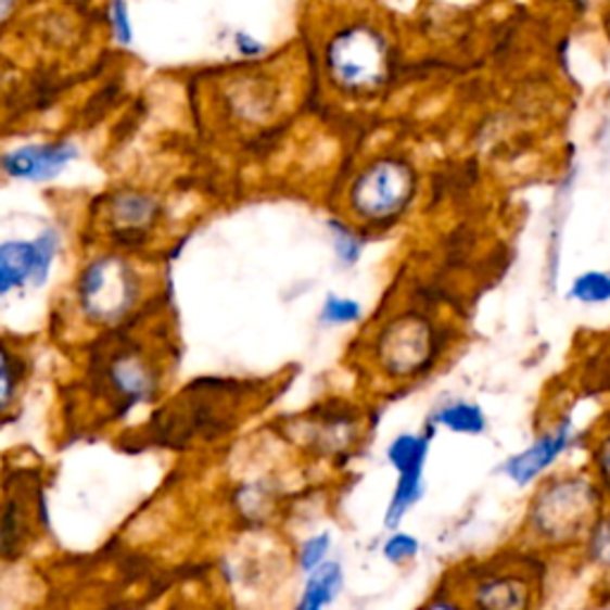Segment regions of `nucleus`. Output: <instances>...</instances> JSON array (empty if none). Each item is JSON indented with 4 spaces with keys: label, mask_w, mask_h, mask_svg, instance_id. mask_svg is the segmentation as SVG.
<instances>
[{
    "label": "nucleus",
    "mask_w": 610,
    "mask_h": 610,
    "mask_svg": "<svg viewBox=\"0 0 610 610\" xmlns=\"http://www.w3.org/2000/svg\"><path fill=\"white\" fill-rule=\"evenodd\" d=\"M568 298L580 305H603L610 303V272L606 270H587L575 277Z\"/></svg>",
    "instance_id": "14"
},
{
    "label": "nucleus",
    "mask_w": 610,
    "mask_h": 610,
    "mask_svg": "<svg viewBox=\"0 0 610 610\" xmlns=\"http://www.w3.org/2000/svg\"><path fill=\"white\" fill-rule=\"evenodd\" d=\"M75 157L77 151L69 143H36L8 153L0 165L10 177L39 181L60 175Z\"/></svg>",
    "instance_id": "10"
},
{
    "label": "nucleus",
    "mask_w": 610,
    "mask_h": 610,
    "mask_svg": "<svg viewBox=\"0 0 610 610\" xmlns=\"http://www.w3.org/2000/svg\"><path fill=\"white\" fill-rule=\"evenodd\" d=\"M606 492L587 472L546 474L536 482L522 522V542L534 551H568L582 546L606 510Z\"/></svg>",
    "instance_id": "1"
},
{
    "label": "nucleus",
    "mask_w": 610,
    "mask_h": 610,
    "mask_svg": "<svg viewBox=\"0 0 610 610\" xmlns=\"http://www.w3.org/2000/svg\"><path fill=\"white\" fill-rule=\"evenodd\" d=\"M329 77L341 91L363 96L382 87L392 67L386 36L368 22L346 24L332 34L325 48Z\"/></svg>",
    "instance_id": "3"
},
{
    "label": "nucleus",
    "mask_w": 610,
    "mask_h": 610,
    "mask_svg": "<svg viewBox=\"0 0 610 610\" xmlns=\"http://www.w3.org/2000/svg\"><path fill=\"white\" fill-rule=\"evenodd\" d=\"M332 234H334V246L339 258L344 263H356L363 251V243L358 241V237L353 234V231H348V227L336 223H332Z\"/></svg>",
    "instance_id": "21"
},
{
    "label": "nucleus",
    "mask_w": 610,
    "mask_h": 610,
    "mask_svg": "<svg viewBox=\"0 0 610 610\" xmlns=\"http://www.w3.org/2000/svg\"><path fill=\"white\" fill-rule=\"evenodd\" d=\"M363 308L358 301L353 298H341V296H329L322 310V320L327 325H351L360 320Z\"/></svg>",
    "instance_id": "18"
},
{
    "label": "nucleus",
    "mask_w": 610,
    "mask_h": 610,
    "mask_svg": "<svg viewBox=\"0 0 610 610\" xmlns=\"http://www.w3.org/2000/svg\"><path fill=\"white\" fill-rule=\"evenodd\" d=\"M115 215L122 225L127 227H141L149 225L153 215H155V205L149 196H137V193H127V196H119V201L115 203Z\"/></svg>",
    "instance_id": "16"
},
{
    "label": "nucleus",
    "mask_w": 610,
    "mask_h": 610,
    "mask_svg": "<svg viewBox=\"0 0 610 610\" xmlns=\"http://www.w3.org/2000/svg\"><path fill=\"white\" fill-rule=\"evenodd\" d=\"M418 193V173L398 155L368 165L351 187V207L365 223H389L408 211Z\"/></svg>",
    "instance_id": "4"
},
{
    "label": "nucleus",
    "mask_w": 610,
    "mask_h": 610,
    "mask_svg": "<svg viewBox=\"0 0 610 610\" xmlns=\"http://www.w3.org/2000/svg\"><path fill=\"white\" fill-rule=\"evenodd\" d=\"M434 436V424L430 422L427 432H406L398 434L386 448V458L398 472L392 501L386 508L384 524L389 530H396L406 512L420 501L424 494V468L430 458V446Z\"/></svg>",
    "instance_id": "5"
},
{
    "label": "nucleus",
    "mask_w": 610,
    "mask_h": 610,
    "mask_svg": "<svg viewBox=\"0 0 610 610\" xmlns=\"http://www.w3.org/2000/svg\"><path fill=\"white\" fill-rule=\"evenodd\" d=\"M382 554H384V558L389 560V563L406 565V563H410V560L418 558V554H420V542L415 539L412 534L394 532V534L389 536V539L384 542Z\"/></svg>",
    "instance_id": "17"
},
{
    "label": "nucleus",
    "mask_w": 610,
    "mask_h": 610,
    "mask_svg": "<svg viewBox=\"0 0 610 610\" xmlns=\"http://www.w3.org/2000/svg\"><path fill=\"white\" fill-rule=\"evenodd\" d=\"M572 442H575V424L565 418L542 436H536L520 454L506 458L498 470L516 486H532L556 466V460L565 454Z\"/></svg>",
    "instance_id": "8"
},
{
    "label": "nucleus",
    "mask_w": 610,
    "mask_h": 610,
    "mask_svg": "<svg viewBox=\"0 0 610 610\" xmlns=\"http://www.w3.org/2000/svg\"><path fill=\"white\" fill-rule=\"evenodd\" d=\"M137 275L127 263L117 258H101L91 263L81 275L79 296L84 313L93 320H115L137 298Z\"/></svg>",
    "instance_id": "6"
},
{
    "label": "nucleus",
    "mask_w": 610,
    "mask_h": 610,
    "mask_svg": "<svg viewBox=\"0 0 610 610\" xmlns=\"http://www.w3.org/2000/svg\"><path fill=\"white\" fill-rule=\"evenodd\" d=\"M110 377H113V384L119 389V392L131 401L145 398L153 389V380L149 377V370L141 368L139 360H134V358L115 360L113 368H110Z\"/></svg>",
    "instance_id": "13"
},
{
    "label": "nucleus",
    "mask_w": 610,
    "mask_h": 610,
    "mask_svg": "<svg viewBox=\"0 0 610 610\" xmlns=\"http://www.w3.org/2000/svg\"><path fill=\"white\" fill-rule=\"evenodd\" d=\"M15 3L17 0H0V22L10 17V12H12V8H15Z\"/></svg>",
    "instance_id": "25"
},
{
    "label": "nucleus",
    "mask_w": 610,
    "mask_h": 610,
    "mask_svg": "<svg viewBox=\"0 0 610 610\" xmlns=\"http://www.w3.org/2000/svg\"><path fill=\"white\" fill-rule=\"evenodd\" d=\"M582 546L587 551L592 565L610 570V510L601 512V518L594 522V528Z\"/></svg>",
    "instance_id": "15"
},
{
    "label": "nucleus",
    "mask_w": 610,
    "mask_h": 610,
    "mask_svg": "<svg viewBox=\"0 0 610 610\" xmlns=\"http://www.w3.org/2000/svg\"><path fill=\"white\" fill-rule=\"evenodd\" d=\"M430 422L434 427H444V430L462 436H482L486 432V427H490V418H486L484 408L466 398H456V401H448V404H442L432 412Z\"/></svg>",
    "instance_id": "11"
},
{
    "label": "nucleus",
    "mask_w": 610,
    "mask_h": 610,
    "mask_svg": "<svg viewBox=\"0 0 610 610\" xmlns=\"http://www.w3.org/2000/svg\"><path fill=\"white\" fill-rule=\"evenodd\" d=\"M234 43H237V51L241 55H246V58H253V55H260L263 53V43L255 39L253 34H249V31H239L234 36Z\"/></svg>",
    "instance_id": "24"
},
{
    "label": "nucleus",
    "mask_w": 610,
    "mask_h": 610,
    "mask_svg": "<svg viewBox=\"0 0 610 610\" xmlns=\"http://www.w3.org/2000/svg\"><path fill=\"white\" fill-rule=\"evenodd\" d=\"M436 329L420 315H404L384 329L380 360L389 374L412 377L430 368L436 356Z\"/></svg>",
    "instance_id": "7"
},
{
    "label": "nucleus",
    "mask_w": 610,
    "mask_h": 610,
    "mask_svg": "<svg viewBox=\"0 0 610 610\" xmlns=\"http://www.w3.org/2000/svg\"><path fill=\"white\" fill-rule=\"evenodd\" d=\"M329 534H320V536H313V539H308L303 544L301 548V565L305 572H310L315 570L320 563H325V556L329 551Z\"/></svg>",
    "instance_id": "22"
},
{
    "label": "nucleus",
    "mask_w": 610,
    "mask_h": 610,
    "mask_svg": "<svg viewBox=\"0 0 610 610\" xmlns=\"http://www.w3.org/2000/svg\"><path fill=\"white\" fill-rule=\"evenodd\" d=\"M15 384H17L15 365L10 360V353L0 346V410L10 404L12 394H15Z\"/></svg>",
    "instance_id": "23"
},
{
    "label": "nucleus",
    "mask_w": 610,
    "mask_h": 610,
    "mask_svg": "<svg viewBox=\"0 0 610 610\" xmlns=\"http://www.w3.org/2000/svg\"><path fill=\"white\" fill-rule=\"evenodd\" d=\"M544 568L534 554H498L458 575L460 589L448 592L462 596V603L486 610H522L536 606L542 594ZM460 603V601H458Z\"/></svg>",
    "instance_id": "2"
},
{
    "label": "nucleus",
    "mask_w": 610,
    "mask_h": 610,
    "mask_svg": "<svg viewBox=\"0 0 610 610\" xmlns=\"http://www.w3.org/2000/svg\"><path fill=\"white\" fill-rule=\"evenodd\" d=\"M592 466H594V478L601 484L606 496H610V427L596 439L594 454H592Z\"/></svg>",
    "instance_id": "20"
},
{
    "label": "nucleus",
    "mask_w": 610,
    "mask_h": 610,
    "mask_svg": "<svg viewBox=\"0 0 610 610\" xmlns=\"http://www.w3.org/2000/svg\"><path fill=\"white\" fill-rule=\"evenodd\" d=\"M341 587H344V572H341V565L320 563L315 570H310V580L305 584L301 608L317 610L327 603H332Z\"/></svg>",
    "instance_id": "12"
},
{
    "label": "nucleus",
    "mask_w": 610,
    "mask_h": 610,
    "mask_svg": "<svg viewBox=\"0 0 610 610\" xmlns=\"http://www.w3.org/2000/svg\"><path fill=\"white\" fill-rule=\"evenodd\" d=\"M55 255V237L43 234L36 241H10L0 246V296L27 282L43 284Z\"/></svg>",
    "instance_id": "9"
},
{
    "label": "nucleus",
    "mask_w": 610,
    "mask_h": 610,
    "mask_svg": "<svg viewBox=\"0 0 610 610\" xmlns=\"http://www.w3.org/2000/svg\"><path fill=\"white\" fill-rule=\"evenodd\" d=\"M107 20H110V27H113L115 39L122 46H129L131 39H134V24H131L127 0H110V3H107Z\"/></svg>",
    "instance_id": "19"
}]
</instances>
